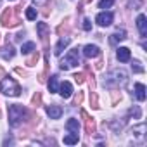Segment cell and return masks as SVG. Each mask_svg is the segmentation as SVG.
I'll return each mask as SVG.
<instances>
[{"label":"cell","instance_id":"6da1fadb","mask_svg":"<svg viewBox=\"0 0 147 147\" xmlns=\"http://www.w3.org/2000/svg\"><path fill=\"white\" fill-rule=\"evenodd\" d=\"M126 80H128V75H126L125 69H113L109 75L106 76L104 85L109 87V88H113V87H121V85L126 83Z\"/></svg>","mask_w":147,"mask_h":147},{"label":"cell","instance_id":"7a4b0ae2","mask_svg":"<svg viewBox=\"0 0 147 147\" xmlns=\"http://www.w3.org/2000/svg\"><path fill=\"white\" fill-rule=\"evenodd\" d=\"M0 92L5 94V95H11V97H18L21 94V87L14 78L5 76L2 82H0Z\"/></svg>","mask_w":147,"mask_h":147},{"label":"cell","instance_id":"3957f363","mask_svg":"<svg viewBox=\"0 0 147 147\" xmlns=\"http://www.w3.org/2000/svg\"><path fill=\"white\" fill-rule=\"evenodd\" d=\"M26 109L24 107H21V106H18V104H12L11 107H9V125L11 126H19L23 121H24V118H26Z\"/></svg>","mask_w":147,"mask_h":147},{"label":"cell","instance_id":"277c9868","mask_svg":"<svg viewBox=\"0 0 147 147\" xmlns=\"http://www.w3.org/2000/svg\"><path fill=\"white\" fill-rule=\"evenodd\" d=\"M80 64V52H78V49H71L66 55H64V59L61 61V69H71V67H75V66H78Z\"/></svg>","mask_w":147,"mask_h":147},{"label":"cell","instance_id":"5b68a950","mask_svg":"<svg viewBox=\"0 0 147 147\" xmlns=\"http://www.w3.org/2000/svg\"><path fill=\"white\" fill-rule=\"evenodd\" d=\"M95 23H97L99 26H109V24L113 23V14L104 11V12L97 14V18H95Z\"/></svg>","mask_w":147,"mask_h":147},{"label":"cell","instance_id":"8992f818","mask_svg":"<svg viewBox=\"0 0 147 147\" xmlns=\"http://www.w3.org/2000/svg\"><path fill=\"white\" fill-rule=\"evenodd\" d=\"M64 99H69L71 95H73V85L69 83V82H62L61 85H59V90H57Z\"/></svg>","mask_w":147,"mask_h":147},{"label":"cell","instance_id":"52a82bcc","mask_svg":"<svg viewBox=\"0 0 147 147\" xmlns=\"http://www.w3.org/2000/svg\"><path fill=\"white\" fill-rule=\"evenodd\" d=\"M137 28H138L142 38H145V36H147V18H145L144 14H140V16L137 18Z\"/></svg>","mask_w":147,"mask_h":147},{"label":"cell","instance_id":"ba28073f","mask_svg":"<svg viewBox=\"0 0 147 147\" xmlns=\"http://www.w3.org/2000/svg\"><path fill=\"white\" fill-rule=\"evenodd\" d=\"M47 114L50 116V119H59L62 116V109L55 104H50V106H47Z\"/></svg>","mask_w":147,"mask_h":147},{"label":"cell","instance_id":"9c48e42d","mask_svg":"<svg viewBox=\"0 0 147 147\" xmlns=\"http://www.w3.org/2000/svg\"><path fill=\"white\" fill-rule=\"evenodd\" d=\"M99 54H100V50H99L97 45H85V49H83V55L88 57V59H94V57H97Z\"/></svg>","mask_w":147,"mask_h":147},{"label":"cell","instance_id":"30bf717a","mask_svg":"<svg viewBox=\"0 0 147 147\" xmlns=\"http://www.w3.org/2000/svg\"><path fill=\"white\" fill-rule=\"evenodd\" d=\"M116 59H118L119 62H128V61H130V49L119 47V49L116 50Z\"/></svg>","mask_w":147,"mask_h":147},{"label":"cell","instance_id":"8fae6325","mask_svg":"<svg viewBox=\"0 0 147 147\" xmlns=\"http://www.w3.org/2000/svg\"><path fill=\"white\" fill-rule=\"evenodd\" d=\"M2 24L4 26H14V24H18V19H12V11L11 9H7L2 14Z\"/></svg>","mask_w":147,"mask_h":147},{"label":"cell","instance_id":"7c38bea8","mask_svg":"<svg viewBox=\"0 0 147 147\" xmlns=\"http://www.w3.org/2000/svg\"><path fill=\"white\" fill-rule=\"evenodd\" d=\"M69 42H71V38L69 36H66V38H61L59 42H57V45H55V49H54V54L55 55H61L62 54V50L69 45Z\"/></svg>","mask_w":147,"mask_h":147},{"label":"cell","instance_id":"4fadbf2b","mask_svg":"<svg viewBox=\"0 0 147 147\" xmlns=\"http://www.w3.org/2000/svg\"><path fill=\"white\" fill-rule=\"evenodd\" d=\"M66 128H67L71 133H78V131H80V123H78V119H75V118L67 119V121H66Z\"/></svg>","mask_w":147,"mask_h":147},{"label":"cell","instance_id":"5bb4252c","mask_svg":"<svg viewBox=\"0 0 147 147\" xmlns=\"http://www.w3.org/2000/svg\"><path fill=\"white\" fill-rule=\"evenodd\" d=\"M14 54H16V52H14V47H12V45H5L2 50H0V55H2L5 61L12 59V57H14Z\"/></svg>","mask_w":147,"mask_h":147},{"label":"cell","instance_id":"9a60e30c","mask_svg":"<svg viewBox=\"0 0 147 147\" xmlns=\"http://www.w3.org/2000/svg\"><path fill=\"white\" fill-rule=\"evenodd\" d=\"M126 38V31L125 30H118L111 35V43H118V42H123Z\"/></svg>","mask_w":147,"mask_h":147},{"label":"cell","instance_id":"2e32d148","mask_svg":"<svg viewBox=\"0 0 147 147\" xmlns=\"http://www.w3.org/2000/svg\"><path fill=\"white\" fill-rule=\"evenodd\" d=\"M135 95H137V99H138L140 102L145 100V97H147V94H145V85L137 83V85H135Z\"/></svg>","mask_w":147,"mask_h":147},{"label":"cell","instance_id":"e0dca14e","mask_svg":"<svg viewBox=\"0 0 147 147\" xmlns=\"http://www.w3.org/2000/svg\"><path fill=\"white\" fill-rule=\"evenodd\" d=\"M78 133H69V135H66L64 137V144H67V145H75V144H78Z\"/></svg>","mask_w":147,"mask_h":147},{"label":"cell","instance_id":"ac0fdd59","mask_svg":"<svg viewBox=\"0 0 147 147\" xmlns=\"http://www.w3.org/2000/svg\"><path fill=\"white\" fill-rule=\"evenodd\" d=\"M49 90H50V92H57V90H59V80H57L55 75L50 76V80H49Z\"/></svg>","mask_w":147,"mask_h":147},{"label":"cell","instance_id":"d6986e66","mask_svg":"<svg viewBox=\"0 0 147 147\" xmlns=\"http://www.w3.org/2000/svg\"><path fill=\"white\" fill-rule=\"evenodd\" d=\"M33 50H35V43H33V42H26V43L21 47V52H23L24 55H26V54H31Z\"/></svg>","mask_w":147,"mask_h":147},{"label":"cell","instance_id":"ffe728a7","mask_svg":"<svg viewBox=\"0 0 147 147\" xmlns=\"http://www.w3.org/2000/svg\"><path fill=\"white\" fill-rule=\"evenodd\" d=\"M26 18H28L30 21L36 19V9H35V7H28V9H26Z\"/></svg>","mask_w":147,"mask_h":147},{"label":"cell","instance_id":"44dd1931","mask_svg":"<svg viewBox=\"0 0 147 147\" xmlns=\"http://www.w3.org/2000/svg\"><path fill=\"white\" fill-rule=\"evenodd\" d=\"M144 131H145V125L142 123V125H138V126H135L131 133H135L137 137H144Z\"/></svg>","mask_w":147,"mask_h":147},{"label":"cell","instance_id":"7402d4cb","mask_svg":"<svg viewBox=\"0 0 147 147\" xmlns=\"http://www.w3.org/2000/svg\"><path fill=\"white\" fill-rule=\"evenodd\" d=\"M113 4H114V0H100V2H99V7H100V9H109Z\"/></svg>","mask_w":147,"mask_h":147},{"label":"cell","instance_id":"603a6c76","mask_svg":"<svg viewBox=\"0 0 147 147\" xmlns=\"http://www.w3.org/2000/svg\"><path fill=\"white\" fill-rule=\"evenodd\" d=\"M133 71H135V73H142V71H144V67L140 66V62H137V61L133 62Z\"/></svg>","mask_w":147,"mask_h":147},{"label":"cell","instance_id":"cb8c5ba5","mask_svg":"<svg viewBox=\"0 0 147 147\" xmlns=\"http://www.w3.org/2000/svg\"><path fill=\"white\" fill-rule=\"evenodd\" d=\"M83 30H87V31L92 30V23H90V19H85V21H83Z\"/></svg>","mask_w":147,"mask_h":147},{"label":"cell","instance_id":"d4e9b609","mask_svg":"<svg viewBox=\"0 0 147 147\" xmlns=\"http://www.w3.org/2000/svg\"><path fill=\"white\" fill-rule=\"evenodd\" d=\"M140 5H142L140 0H135V2H130V4H128V7H140Z\"/></svg>","mask_w":147,"mask_h":147},{"label":"cell","instance_id":"484cf974","mask_svg":"<svg viewBox=\"0 0 147 147\" xmlns=\"http://www.w3.org/2000/svg\"><path fill=\"white\" fill-rule=\"evenodd\" d=\"M130 113H131V114H135V118H140V109H138V107H135V109H131Z\"/></svg>","mask_w":147,"mask_h":147},{"label":"cell","instance_id":"4316f807","mask_svg":"<svg viewBox=\"0 0 147 147\" xmlns=\"http://www.w3.org/2000/svg\"><path fill=\"white\" fill-rule=\"evenodd\" d=\"M75 78H76V82H78V83H82V82H83V75H75Z\"/></svg>","mask_w":147,"mask_h":147}]
</instances>
